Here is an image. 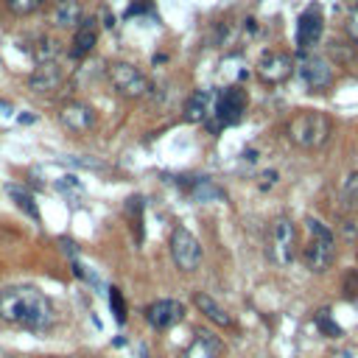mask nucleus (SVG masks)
Returning a JSON list of instances; mask_svg holds the SVG:
<instances>
[{"label": "nucleus", "instance_id": "nucleus-1", "mask_svg": "<svg viewBox=\"0 0 358 358\" xmlns=\"http://www.w3.org/2000/svg\"><path fill=\"white\" fill-rule=\"evenodd\" d=\"M0 319L25 330H48L53 324V308L39 288L11 285L0 291Z\"/></svg>", "mask_w": 358, "mask_h": 358}, {"label": "nucleus", "instance_id": "nucleus-2", "mask_svg": "<svg viewBox=\"0 0 358 358\" xmlns=\"http://www.w3.org/2000/svg\"><path fill=\"white\" fill-rule=\"evenodd\" d=\"M308 243L302 246V263L310 271H327L336 257V235L319 218H308Z\"/></svg>", "mask_w": 358, "mask_h": 358}, {"label": "nucleus", "instance_id": "nucleus-3", "mask_svg": "<svg viewBox=\"0 0 358 358\" xmlns=\"http://www.w3.org/2000/svg\"><path fill=\"white\" fill-rule=\"evenodd\" d=\"M288 140L299 148H319L330 137V117L322 112H299L288 123Z\"/></svg>", "mask_w": 358, "mask_h": 358}, {"label": "nucleus", "instance_id": "nucleus-4", "mask_svg": "<svg viewBox=\"0 0 358 358\" xmlns=\"http://www.w3.org/2000/svg\"><path fill=\"white\" fill-rule=\"evenodd\" d=\"M246 112V92L241 87H227L221 95H215L213 117L204 123L210 131H221L227 126H235Z\"/></svg>", "mask_w": 358, "mask_h": 358}, {"label": "nucleus", "instance_id": "nucleus-5", "mask_svg": "<svg viewBox=\"0 0 358 358\" xmlns=\"http://www.w3.org/2000/svg\"><path fill=\"white\" fill-rule=\"evenodd\" d=\"M268 255L280 268L294 263V257H296V224L288 215L274 218L271 232H268Z\"/></svg>", "mask_w": 358, "mask_h": 358}, {"label": "nucleus", "instance_id": "nucleus-6", "mask_svg": "<svg viewBox=\"0 0 358 358\" xmlns=\"http://www.w3.org/2000/svg\"><path fill=\"white\" fill-rule=\"evenodd\" d=\"M106 76H109V84L115 87V92L123 95V98H145L151 92L148 76L143 70H137L134 64H129V62L109 64V73Z\"/></svg>", "mask_w": 358, "mask_h": 358}, {"label": "nucleus", "instance_id": "nucleus-7", "mask_svg": "<svg viewBox=\"0 0 358 358\" xmlns=\"http://www.w3.org/2000/svg\"><path fill=\"white\" fill-rule=\"evenodd\" d=\"M168 246H171L173 263H176L182 271H196V268H199V263H201V246H199V241H196V235H193L190 229L176 227V229L171 232Z\"/></svg>", "mask_w": 358, "mask_h": 358}, {"label": "nucleus", "instance_id": "nucleus-8", "mask_svg": "<svg viewBox=\"0 0 358 358\" xmlns=\"http://www.w3.org/2000/svg\"><path fill=\"white\" fill-rule=\"evenodd\" d=\"M296 70H299V78H302L310 90H327V87L333 84V76H336L333 64H330L324 56H319V53H302Z\"/></svg>", "mask_w": 358, "mask_h": 358}, {"label": "nucleus", "instance_id": "nucleus-9", "mask_svg": "<svg viewBox=\"0 0 358 358\" xmlns=\"http://www.w3.org/2000/svg\"><path fill=\"white\" fill-rule=\"evenodd\" d=\"M322 31H324V17H322V8L319 6H308L299 20H296V50L299 53H308L319 39H322Z\"/></svg>", "mask_w": 358, "mask_h": 358}, {"label": "nucleus", "instance_id": "nucleus-10", "mask_svg": "<svg viewBox=\"0 0 358 358\" xmlns=\"http://www.w3.org/2000/svg\"><path fill=\"white\" fill-rule=\"evenodd\" d=\"M291 70H294V62H291V56L282 53V50H268V53H263L260 62H257V76H260L266 84H282V81L291 76Z\"/></svg>", "mask_w": 358, "mask_h": 358}, {"label": "nucleus", "instance_id": "nucleus-11", "mask_svg": "<svg viewBox=\"0 0 358 358\" xmlns=\"http://www.w3.org/2000/svg\"><path fill=\"white\" fill-rule=\"evenodd\" d=\"M59 120H62L70 131L84 134V131H90V129L95 126V109L87 106V103H81V101H73V103H64V106H62Z\"/></svg>", "mask_w": 358, "mask_h": 358}, {"label": "nucleus", "instance_id": "nucleus-12", "mask_svg": "<svg viewBox=\"0 0 358 358\" xmlns=\"http://www.w3.org/2000/svg\"><path fill=\"white\" fill-rule=\"evenodd\" d=\"M182 313H185V308H182V302H176V299H157V302H151V305L145 308V319H148V324L157 327V330H165V327L176 324V322L182 319Z\"/></svg>", "mask_w": 358, "mask_h": 358}, {"label": "nucleus", "instance_id": "nucleus-13", "mask_svg": "<svg viewBox=\"0 0 358 358\" xmlns=\"http://www.w3.org/2000/svg\"><path fill=\"white\" fill-rule=\"evenodd\" d=\"M213 109H215V95L207 92V90H199L185 103V120H190V123H207L213 117Z\"/></svg>", "mask_w": 358, "mask_h": 358}, {"label": "nucleus", "instance_id": "nucleus-14", "mask_svg": "<svg viewBox=\"0 0 358 358\" xmlns=\"http://www.w3.org/2000/svg\"><path fill=\"white\" fill-rule=\"evenodd\" d=\"M98 42V31H95V20H81V25L76 28V36H73V48H70V56L73 59H81L87 56Z\"/></svg>", "mask_w": 358, "mask_h": 358}, {"label": "nucleus", "instance_id": "nucleus-15", "mask_svg": "<svg viewBox=\"0 0 358 358\" xmlns=\"http://www.w3.org/2000/svg\"><path fill=\"white\" fill-rule=\"evenodd\" d=\"M185 358H224V344L213 333L201 330L196 336V341L190 344V350L185 352Z\"/></svg>", "mask_w": 358, "mask_h": 358}, {"label": "nucleus", "instance_id": "nucleus-16", "mask_svg": "<svg viewBox=\"0 0 358 358\" xmlns=\"http://www.w3.org/2000/svg\"><path fill=\"white\" fill-rule=\"evenodd\" d=\"M62 67H59V62H45V64H39L36 70H34V76H31V87L36 90V92H48V90H56L59 87V81H62Z\"/></svg>", "mask_w": 358, "mask_h": 358}, {"label": "nucleus", "instance_id": "nucleus-17", "mask_svg": "<svg viewBox=\"0 0 358 358\" xmlns=\"http://www.w3.org/2000/svg\"><path fill=\"white\" fill-rule=\"evenodd\" d=\"M193 302H196V308H199L210 322H215V324H221V327H232V316H229L210 294H196Z\"/></svg>", "mask_w": 358, "mask_h": 358}, {"label": "nucleus", "instance_id": "nucleus-18", "mask_svg": "<svg viewBox=\"0 0 358 358\" xmlns=\"http://www.w3.org/2000/svg\"><path fill=\"white\" fill-rule=\"evenodd\" d=\"M53 22L59 28H76V25H81V6H78V0H56V6H53Z\"/></svg>", "mask_w": 358, "mask_h": 358}, {"label": "nucleus", "instance_id": "nucleus-19", "mask_svg": "<svg viewBox=\"0 0 358 358\" xmlns=\"http://www.w3.org/2000/svg\"><path fill=\"white\" fill-rule=\"evenodd\" d=\"M6 193L14 199V204H17L20 210H25L31 218H36V221H39V210H36V204H34V196H31L28 190H22L20 185H6Z\"/></svg>", "mask_w": 358, "mask_h": 358}, {"label": "nucleus", "instance_id": "nucleus-20", "mask_svg": "<svg viewBox=\"0 0 358 358\" xmlns=\"http://www.w3.org/2000/svg\"><path fill=\"white\" fill-rule=\"evenodd\" d=\"M341 196H344L347 210H350V213H358V171H352V173L344 179V190H341Z\"/></svg>", "mask_w": 358, "mask_h": 358}, {"label": "nucleus", "instance_id": "nucleus-21", "mask_svg": "<svg viewBox=\"0 0 358 358\" xmlns=\"http://www.w3.org/2000/svg\"><path fill=\"white\" fill-rule=\"evenodd\" d=\"M56 53H59V45L53 42V39H39V45L34 48V56H36V62L39 64H45V62H56Z\"/></svg>", "mask_w": 358, "mask_h": 358}, {"label": "nucleus", "instance_id": "nucleus-22", "mask_svg": "<svg viewBox=\"0 0 358 358\" xmlns=\"http://www.w3.org/2000/svg\"><path fill=\"white\" fill-rule=\"evenodd\" d=\"M193 199L196 201H207V199H221V190L210 182V179H196L193 185Z\"/></svg>", "mask_w": 358, "mask_h": 358}, {"label": "nucleus", "instance_id": "nucleus-23", "mask_svg": "<svg viewBox=\"0 0 358 358\" xmlns=\"http://www.w3.org/2000/svg\"><path fill=\"white\" fill-rule=\"evenodd\" d=\"M8 3V8L14 11V14H20V17H25V14H34V11H39L48 0H6Z\"/></svg>", "mask_w": 358, "mask_h": 358}, {"label": "nucleus", "instance_id": "nucleus-24", "mask_svg": "<svg viewBox=\"0 0 358 358\" xmlns=\"http://www.w3.org/2000/svg\"><path fill=\"white\" fill-rule=\"evenodd\" d=\"M338 229H341V235H344L347 241H358V213H347V215H341Z\"/></svg>", "mask_w": 358, "mask_h": 358}, {"label": "nucleus", "instance_id": "nucleus-25", "mask_svg": "<svg viewBox=\"0 0 358 358\" xmlns=\"http://www.w3.org/2000/svg\"><path fill=\"white\" fill-rule=\"evenodd\" d=\"M109 305H112L115 319L123 324V322H126V302H123V296H120V291H117V288H112V291H109Z\"/></svg>", "mask_w": 358, "mask_h": 358}, {"label": "nucleus", "instance_id": "nucleus-26", "mask_svg": "<svg viewBox=\"0 0 358 358\" xmlns=\"http://www.w3.org/2000/svg\"><path fill=\"white\" fill-rule=\"evenodd\" d=\"M358 294V268H350L347 277H344V296H355Z\"/></svg>", "mask_w": 358, "mask_h": 358}, {"label": "nucleus", "instance_id": "nucleus-27", "mask_svg": "<svg viewBox=\"0 0 358 358\" xmlns=\"http://www.w3.org/2000/svg\"><path fill=\"white\" fill-rule=\"evenodd\" d=\"M316 324H319L327 336H338V333H341V330H338V324H333V322L327 319V310H319V313H316Z\"/></svg>", "mask_w": 358, "mask_h": 358}, {"label": "nucleus", "instance_id": "nucleus-28", "mask_svg": "<svg viewBox=\"0 0 358 358\" xmlns=\"http://www.w3.org/2000/svg\"><path fill=\"white\" fill-rule=\"evenodd\" d=\"M347 31H350V36H352V45L358 48V14H352V17H350V22H347Z\"/></svg>", "mask_w": 358, "mask_h": 358}, {"label": "nucleus", "instance_id": "nucleus-29", "mask_svg": "<svg viewBox=\"0 0 358 358\" xmlns=\"http://www.w3.org/2000/svg\"><path fill=\"white\" fill-rule=\"evenodd\" d=\"M352 3H355V6H358V0H352Z\"/></svg>", "mask_w": 358, "mask_h": 358}]
</instances>
